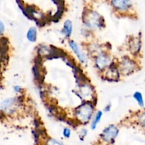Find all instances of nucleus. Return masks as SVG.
Wrapping results in <instances>:
<instances>
[{"label": "nucleus", "instance_id": "f257e3e1", "mask_svg": "<svg viewBox=\"0 0 145 145\" xmlns=\"http://www.w3.org/2000/svg\"><path fill=\"white\" fill-rule=\"evenodd\" d=\"M84 25L89 30H99L105 27V20L98 11L93 8H87L82 14Z\"/></svg>", "mask_w": 145, "mask_h": 145}, {"label": "nucleus", "instance_id": "f03ea898", "mask_svg": "<svg viewBox=\"0 0 145 145\" xmlns=\"http://www.w3.org/2000/svg\"><path fill=\"white\" fill-rule=\"evenodd\" d=\"M94 113V102L84 101V103L75 108L74 114L78 123L82 125H86L91 121Z\"/></svg>", "mask_w": 145, "mask_h": 145}, {"label": "nucleus", "instance_id": "7ed1b4c3", "mask_svg": "<svg viewBox=\"0 0 145 145\" xmlns=\"http://www.w3.org/2000/svg\"><path fill=\"white\" fill-rule=\"evenodd\" d=\"M112 10L120 16H127L134 10L132 0H108Z\"/></svg>", "mask_w": 145, "mask_h": 145}, {"label": "nucleus", "instance_id": "20e7f679", "mask_svg": "<svg viewBox=\"0 0 145 145\" xmlns=\"http://www.w3.org/2000/svg\"><path fill=\"white\" fill-rule=\"evenodd\" d=\"M118 133L119 128L116 125H109L103 129L100 134L99 142L102 145H111L116 140Z\"/></svg>", "mask_w": 145, "mask_h": 145}, {"label": "nucleus", "instance_id": "39448f33", "mask_svg": "<svg viewBox=\"0 0 145 145\" xmlns=\"http://www.w3.org/2000/svg\"><path fill=\"white\" fill-rule=\"evenodd\" d=\"M117 65L121 75L128 76L134 73L137 69V65L133 59L127 56H125L118 61Z\"/></svg>", "mask_w": 145, "mask_h": 145}, {"label": "nucleus", "instance_id": "423d86ee", "mask_svg": "<svg viewBox=\"0 0 145 145\" xmlns=\"http://www.w3.org/2000/svg\"><path fill=\"white\" fill-rule=\"evenodd\" d=\"M112 56L106 50H103L93 57L94 67L99 72H102L113 62Z\"/></svg>", "mask_w": 145, "mask_h": 145}, {"label": "nucleus", "instance_id": "0eeeda50", "mask_svg": "<svg viewBox=\"0 0 145 145\" xmlns=\"http://www.w3.org/2000/svg\"><path fill=\"white\" fill-rule=\"evenodd\" d=\"M21 105L18 97L7 98L1 103V109L4 113L11 115L15 113Z\"/></svg>", "mask_w": 145, "mask_h": 145}, {"label": "nucleus", "instance_id": "6e6552de", "mask_svg": "<svg viewBox=\"0 0 145 145\" xmlns=\"http://www.w3.org/2000/svg\"><path fill=\"white\" fill-rule=\"evenodd\" d=\"M102 76L110 82H117L120 77V73L118 67L117 62L113 61L111 64L101 72Z\"/></svg>", "mask_w": 145, "mask_h": 145}, {"label": "nucleus", "instance_id": "1a4fd4ad", "mask_svg": "<svg viewBox=\"0 0 145 145\" xmlns=\"http://www.w3.org/2000/svg\"><path fill=\"white\" fill-rule=\"evenodd\" d=\"M79 93L84 99V101H93L96 96L94 88L89 83H84L79 86Z\"/></svg>", "mask_w": 145, "mask_h": 145}, {"label": "nucleus", "instance_id": "9d476101", "mask_svg": "<svg viewBox=\"0 0 145 145\" xmlns=\"http://www.w3.org/2000/svg\"><path fill=\"white\" fill-rule=\"evenodd\" d=\"M68 44H69V48L73 51V52L76 55L79 62L82 64H86L87 62V57H86V54L84 53L82 48L79 46V44L76 41L72 39H69Z\"/></svg>", "mask_w": 145, "mask_h": 145}, {"label": "nucleus", "instance_id": "9b49d317", "mask_svg": "<svg viewBox=\"0 0 145 145\" xmlns=\"http://www.w3.org/2000/svg\"><path fill=\"white\" fill-rule=\"evenodd\" d=\"M129 50L133 55L138 53L141 49V40L138 37H133L130 38L128 42Z\"/></svg>", "mask_w": 145, "mask_h": 145}, {"label": "nucleus", "instance_id": "f8f14e48", "mask_svg": "<svg viewBox=\"0 0 145 145\" xmlns=\"http://www.w3.org/2000/svg\"><path fill=\"white\" fill-rule=\"evenodd\" d=\"M73 32V24L70 19H67L63 24L61 33L64 35L65 39H70L71 35Z\"/></svg>", "mask_w": 145, "mask_h": 145}, {"label": "nucleus", "instance_id": "ddd939ff", "mask_svg": "<svg viewBox=\"0 0 145 145\" xmlns=\"http://www.w3.org/2000/svg\"><path fill=\"white\" fill-rule=\"evenodd\" d=\"M103 111L101 110H96L93 114V117H92L91 120V130H95L101 120L102 117H103Z\"/></svg>", "mask_w": 145, "mask_h": 145}, {"label": "nucleus", "instance_id": "4468645a", "mask_svg": "<svg viewBox=\"0 0 145 145\" xmlns=\"http://www.w3.org/2000/svg\"><path fill=\"white\" fill-rule=\"evenodd\" d=\"M38 37V30L36 27L31 26L26 33V38L29 42H34L36 41Z\"/></svg>", "mask_w": 145, "mask_h": 145}, {"label": "nucleus", "instance_id": "2eb2a0df", "mask_svg": "<svg viewBox=\"0 0 145 145\" xmlns=\"http://www.w3.org/2000/svg\"><path fill=\"white\" fill-rule=\"evenodd\" d=\"M133 98H134L135 100L137 101V103H138V105L140 107H144V99H143V96L141 92L136 91L135 93H134V94H133Z\"/></svg>", "mask_w": 145, "mask_h": 145}, {"label": "nucleus", "instance_id": "dca6fc26", "mask_svg": "<svg viewBox=\"0 0 145 145\" xmlns=\"http://www.w3.org/2000/svg\"><path fill=\"white\" fill-rule=\"evenodd\" d=\"M42 145H64L62 142H59L58 140L52 138V137H48L45 139L44 141V144Z\"/></svg>", "mask_w": 145, "mask_h": 145}, {"label": "nucleus", "instance_id": "f3484780", "mask_svg": "<svg viewBox=\"0 0 145 145\" xmlns=\"http://www.w3.org/2000/svg\"><path fill=\"white\" fill-rule=\"evenodd\" d=\"M137 122L142 127L145 128V111H142L137 115Z\"/></svg>", "mask_w": 145, "mask_h": 145}, {"label": "nucleus", "instance_id": "a211bd4d", "mask_svg": "<svg viewBox=\"0 0 145 145\" xmlns=\"http://www.w3.org/2000/svg\"><path fill=\"white\" fill-rule=\"evenodd\" d=\"M62 134L65 136L66 138H69L71 136V130H69L67 127H65V128L63 129V131H62Z\"/></svg>", "mask_w": 145, "mask_h": 145}, {"label": "nucleus", "instance_id": "6ab92c4d", "mask_svg": "<svg viewBox=\"0 0 145 145\" xmlns=\"http://www.w3.org/2000/svg\"><path fill=\"white\" fill-rule=\"evenodd\" d=\"M5 31V25H4V23L0 20V35H3Z\"/></svg>", "mask_w": 145, "mask_h": 145}, {"label": "nucleus", "instance_id": "aec40b11", "mask_svg": "<svg viewBox=\"0 0 145 145\" xmlns=\"http://www.w3.org/2000/svg\"><path fill=\"white\" fill-rule=\"evenodd\" d=\"M13 90H14V91L16 93H19L21 91V90H22V89H21V86H18V85H16V86H14V88H13Z\"/></svg>", "mask_w": 145, "mask_h": 145}, {"label": "nucleus", "instance_id": "412c9836", "mask_svg": "<svg viewBox=\"0 0 145 145\" xmlns=\"http://www.w3.org/2000/svg\"><path fill=\"white\" fill-rule=\"evenodd\" d=\"M111 107H112V104L110 103H109L108 104L106 105V107H105L104 109H103V110H104V112H109L110 110V109H111Z\"/></svg>", "mask_w": 145, "mask_h": 145}, {"label": "nucleus", "instance_id": "4be33fe9", "mask_svg": "<svg viewBox=\"0 0 145 145\" xmlns=\"http://www.w3.org/2000/svg\"><path fill=\"white\" fill-rule=\"evenodd\" d=\"M87 132H88L87 130H86V129H85V128H83L82 130H81L80 135L82 136V137H84L85 136H86V135H87Z\"/></svg>", "mask_w": 145, "mask_h": 145}, {"label": "nucleus", "instance_id": "5701e85b", "mask_svg": "<svg viewBox=\"0 0 145 145\" xmlns=\"http://www.w3.org/2000/svg\"><path fill=\"white\" fill-rule=\"evenodd\" d=\"M93 145H102L101 144L100 142H96V143H94V144Z\"/></svg>", "mask_w": 145, "mask_h": 145}, {"label": "nucleus", "instance_id": "b1692460", "mask_svg": "<svg viewBox=\"0 0 145 145\" xmlns=\"http://www.w3.org/2000/svg\"><path fill=\"white\" fill-rule=\"evenodd\" d=\"M0 91H1V85H0Z\"/></svg>", "mask_w": 145, "mask_h": 145}]
</instances>
